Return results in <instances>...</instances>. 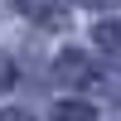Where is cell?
I'll return each instance as SVG.
<instances>
[{
    "instance_id": "obj_4",
    "label": "cell",
    "mask_w": 121,
    "mask_h": 121,
    "mask_svg": "<svg viewBox=\"0 0 121 121\" xmlns=\"http://www.w3.org/2000/svg\"><path fill=\"white\" fill-rule=\"evenodd\" d=\"M53 121H97V112L87 102H58L53 107Z\"/></svg>"
},
{
    "instance_id": "obj_3",
    "label": "cell",
    "mask_w": 121,
    "mask_h": 121,
    "mask_svg": "<svg viewBox=\"0 0 121 121\" xmlns=\"http://www.w3.org/2000/svg\"><path fill=\"white\" fill-rule=\"evenodd\" d=\"M92 39H97V48H102V53L121 58V19H102V24L92 29Z\"/></svg>"
},
{
    "instance_id": "obj_1",
    "label": "cell",
    "mask_w": 121,
    "mask_h": 121,
    "mask_svg": "<svg viewBox=\"0 0 121 121\" xmlns=\"http://www.w3.org/2000/svg\"><path fill=\"white\" fill-rule=\"evenodd\" d=\"M15 10L24 19H34V24H44V29H63L68 24V15H63L58 0H15Z\"/></svg>"
},
{
    "instance_id": "obj_5",
    "label": "cell",
    "mask_w": 121,
    "mask_h": 121,
    "mask_svg": "<svg viewBox=\"0 0 121 121\" xmlns=\"http://www.w3.org/2000/svg\"><path fill=\"white\" fill-rule=\"evenodd\" d=\"M78 5H87V10H112V5H121V0H78Z\"/></svg>"
},
{
    "instance_id": "obj_2",
    "label": "cell",
    "mask_w": 121,
    "mask_h": 121,
    "mask_svg": "<svg viewBox=\"0 0 121 121\" xmlns=\"http://www.w3.org/2000/svg\"><path fill=\"white\" fill-rule=\"evenodd\" d=\"M58 78H63V82H87V87H92V68H87V58L82 53H78V48H68V53L63 58H58Z\"/></svg>"
},
{
    "instance_id": "obj_6",
    "label": "cell",
    "mask_w": 121,
    "mask_h": 121,
    "mask_svg": "<svg viewBox=\"0 0 121 121\" xmlns=\"http://www.w3.org/2000/svg\"><path fill=\"white\" fill-rule=\"evenodd\" d=\"M0 121H29V112H0Z\"/></svg>"
}]
</instances>
